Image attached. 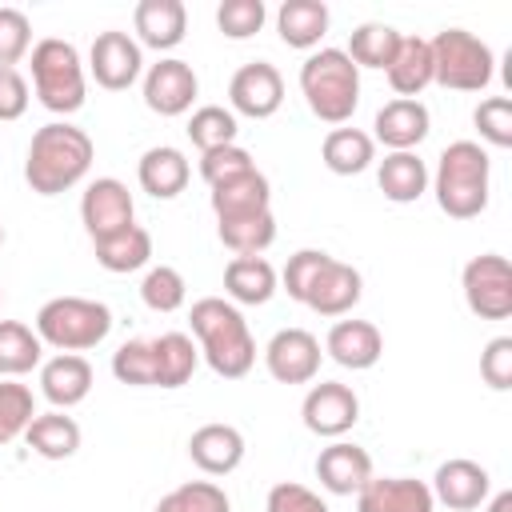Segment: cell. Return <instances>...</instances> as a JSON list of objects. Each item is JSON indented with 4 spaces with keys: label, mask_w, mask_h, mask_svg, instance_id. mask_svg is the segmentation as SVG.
I'll return each instance as SVG.
<instances>
[{
    "label": "cell",
    "mask_w": 512,
    "mask_h": 512,
    "mask_svg": "<svg viewBox=\"0 0 512 512\" xmlns=\"http://www.w3.org/2000/svg\"><path fill=\"white\" fill-rule=\"evenodd\" d=\"M92 136L68 120H52L32 132L28 156H24V180L36 196H60L76 188L92 168Z\"/></svg>",
    "instance_id": "obj_1"
},
{
    "label": "cell",
    "mask_w": 512,
    "mask_h": 512,
    "mask_svg": "<svg viewBox=\"0 0 512 512\" xmlns=\"http://www.w3.org/2000/svg\"><path fill=\"white\" fill-rule=\"evenodd\" d=\"M192 320V336L200 340V356L208 360V368L224 380H240L252 372L256 364V340L248 332V320L240 316V308L224 296H204L192 304L188 312Z\"/></svg>",
    "instance_id": "obj_2"
},
{
    "label": "cell",
    "mask_w": 512,
    "mask_h": 512,
    "mask_svg": "<svg viewBox=\"0 0 512 512\" xmlns=\"http://www.w3.org/2000/svg\"><path fill=\"white\" fill-rule=\"evenodd\" d=\"M488 184H492V160L476 140H452L432 176V192L444 216L472 220L488 208Z\"/></svg>",
    "instance_id": "obj_3"
},
{
    "label": "cell",
    "mask_w": 512,
    "mask_h": 512,
    "mask_svg": "<svg viewBox=\"0 0 512 512\" xmlns=\"http://www.w3.org/2000/svg\"><path fill=\"white\" fill-rule=\"evenodd\" d=\"M300 92L316 120L344 128L360 104V68L344 48H320L300 64Z\"/></svg>",
    "instance_id": "obj_4"
},
{
    "label": "cell",
    "mask_w": 512,
    "mask_h": 512,
    "mask_svg": "<svg viewBox=\"0 0 512 512\" xmlns=\"http://www.w3.org/2000/svg\"><path fill=\"white\" fill-rule=\"evenodd\" d=\"M108 332H112V308L104 300L52 296L36 312V336L56 352H88L104 344Z\"/></svg>",
    "instance_id": "obj_5"
},
{
    "label": "cell",
    "mask_w": 512,
    "mask_h": 512,
    "mask_svg": "<svg viewBox=\"0 0 512 512\" xmlns=\"http://www.w3.org/2000/svg\"><path fill=\"white\" fill-rule=\"evenodd\" d=\"M32 84L36 96L48 112L56 116H72L84 108L88 96V80H84V64L76 44L60 40V36H44L32 44Z\"/></svg>",
    "instance_id": "obj_6"
},
{
    "label": "cell",
    "mask_w": 512,
    "mask_h": 512,
    "mask_svg": "<svg viewBox=\"0 0 512 512\" xmlns=\"http://www.w3.org/2000/svg\"><path fill=\"white\" fill-rule=\"evenodd\" d=\"M432 84L452 92H484L496 72L492 48L468 28H444L432 40Z\"/></svg>",
    "instance_id": "obj_7"
},
{
    "label": "cell",
    "mask_w": 512,
    "mask_h": 512,
    "mask_svg": "<svg viewBox=\"0 0 512 512\" xmlns=\"http://www.w3.org/2000/svg\"><path fill=\"white\" fill-rule=\"evenodd\" d=\"M464 304L480 320H508L512 316V264L500 252H480L460 272Z\"/></svg>",
    "instance_id": "obj_8"
},
{
    "label": "cell",
    "mask_w": 512,
    "mask_h": 512,
    "mask_svg": "<svg viewBox=\"0 0 512 512\" xmlns=\"http://www.w3.org/2000/svg\"><path fill=\"white\" fill-rule=\"evenodd\" d=\"M228 104L232 116H248V120H268L280 112L284 104V76L276 72V64L268 60H252L240 64L228 80Z\"/></svg>",
    "instance_id": "obj_9"
},
{
    "label": "cell",
    "mask_w": 512,
    "mask_h": 512,
    "mask_svg": "<svg viewBox=\"0 0 512 512\" xmlns=\"http://www.w3.org/2000/svg\"><path fill=\"white\" fill-rule=\"evenodd\" d=\"M88 72L96 76L100 88L108 92H124L140 80L144 72V52H140V40H132L128 32L120 28H108L92 40L88 48Z\"/></svg>",
    "instance_id": "obj_10"
},
{
    "label": "cell",
    "mask_w": 512,
    "mask_h": 512,
    "mask_svg": "<svg viewBox=\"0 0 512 512\" xmlns=\"http://www.w3.org/2000/svg\"><path fill=\"white\" fill-rule=\"evenodd\" d=\"M132 216H136L132 192H128V184L116 180V176H96V180L84 188V196H80V220H84V232H88L92 240H104V236L124 232L128 224H136Z\"/></svg>",
    "instance_id": "obj_11"
},
{
    "label": "cell",
    "mask_w": 512,
    "mask_h": 512,
    "mask_svg": "<svg viewBox=\"0 0 512 512\" xmlns=\"http://www.w3.org/2000/svg\"><path fill=\"white\" fill-rule=\"evenodd\" d=\"M320 340L308 328H280L264 344V368L276 384H312L320 372Z\"/></svg>",
    "instance_id": "obj_12"
},
{
    "label": "cell",
    "mask_w": 512,
    "mask_h": 512,
    "mask_svg": "<svg viewBox=\"0 0 512 512\" xmlns=\"http://www.w3.org/2000/svg\"><path fill=\"white\" fill-rule=\"evenodd\" d=\"M300 416H304L308 432L340 440L360 420V396L340 380H320V384L308 388V396L300 404Z\"/></svg>",
    "instance_id": "obj_13"
},
{
    "label": "cell",
    "mask_w": 512,
    "mask_h": 512,
    "mask_svg": "<svg viewBox=\"0 0 512 512\" xmlns=\"http://www.w3.org/2000/svg\"><path fill=\"white\" fill-rule=\"evenodd\" d=\"M196 92H200V80H196L188 60L164 56L160 64H152L144 72V104L156 116H184L192 108Z\"/></svg>",
    "instance_id": "obj_14"
},
{
    "label": "cell",
    "mask_w": 512,
    "mask_h": 512,
    "mask_svg": "<svg viewBox=\"0 0 512 512\" xmlns=\"http://www.w3.org/2000/svg\"><path fill=\"white\" fill-rule=\"evenodd\" d=\"M432 500H440L448 512H472L488 500L492 492V476L484 464L468 460V456H456V460H444L432 476Z\"/></svg>",
    "instance_id": "obj_15"
},
{
    "label": "cell",
    "mask_w": 512,
    "mask_h": 512,
    "mask_svg": "<svg viewBox=\"0 0 512 512\" xmlns=\"http://www.w3.org/2000/svg\"><path fill=\"white\" fill-rule=\"evenodd\" d=\"M316 480L332 496H356L372 480V456H368V448H360L352 440H332L316 456Z\"/></svg>",
    "instance_id": "obj_16"
},
{
    "label": "cell",
    "mask_w": 512,
    "mask_h": 512,
    "mask_svg": "<svg viewBox=\"0 0 512 512\" xmlns=\"http://www.w3.org/2000/svg\"><path fill=\"white\" fill-rule=\"evenodd\" d=\"M188 456L204 476H228L244 464V432L236 424H200L188 436Z\"/></svg>",
    "instance_id": "obj_17"
},
{
    "label": "cell",
    "mask_w": 512,
    "mask_h": 512,
    "mask_svg": "<svg viewBox=\"0 0 512 512\" xmlns=\"http://www.w3.org/2000/svg\"><path fill=\"white\" fill-rule=\"evenodd\" d=\"M432 488L412 476H372L356 492V512H432Z\"/></svg>",
    "instance_id": "obj_18"
},
{
    "label": "cell",
    "mask_w": 512,
    "mask_h": 512,
    "mask_svg": "<svg viewBox=\"0 0 512 512\" xmlns=\"http://www.w3.org/2000/svg\"><path fill=\"white\" fill-rule=\"evenodd\" d=\"M324 352L340 364V368H352V372H368L376 368V360L384 356V336L372 320H336L328 328V340H324Z\"/></svg>",
    "instance_id": "obj_19"
},
{
    "label": "cell",
    "mask_w": 512,
    "mask_h": 512,
    "mask_svg": "<svg viewBox=\"0 0 512 512\" xmlns=\"http://www.w3.org/2000/svg\"><path fill=\"white\" fill-rule=\"evenodd\" d=\"M40 392L60 412L76 408L92 392V364L80 352H56L52 360L40 364Z\"/></svg>",
    "instance_id": "obj_20"
},
{
    "label": "cell",
    "mask_w": 512,
    "mask_h": 512,
    "mask_svg": "<svg viewBox=\"0 0 512 512\" xmlns=\"http://www.w3.org/2000/svg\"><path fill=\"white\" fill-rule=\"evenodd\" d=\"M372 128H376V136L372 140H380L388 152H416V144L428 136V128H432V116H428V108L420 104V100H388L380 112H376V120H372Z\"/></svg>",
    "instance_id": "obj_21"
},
{
    "label": "cell",
    "mask_w": 512,
    "mask_h": 512,
    "mask_svg": "<svg viewBox=\"0 0 512 512\" xmlns=\"http://www.w3.org/2000/svg\"><path fill=\"white\" fill-rule=\"evenodd\" d=\"M132 28L140 36V48L168 52L188 32V8L180 0H140L132 12Z\"/></svg>",
    "instance_id": "obj_22"
},
{
    "label": "cell",
    "mask_w": 512,
    "mask_h": 512,
    "mask_svg": "<svg viewBox=\"0 0 512 512\" xmlns=\"http://www.w3.org/2000/svg\"><path fill=\"white\" fill-rule=\"evenodd\" d=\"M360 296H364L360 272H356L352 264H344V260L332 256V264H328V268L320 272V280L308 288L304 304H308L316 316H344V312H352V308L360 304Z\"/></svg>",
    "instance_id": "obj_23"
},
{
    "label": "cell",
    "mask_w": 512,
    "mask_h": 512,
    "mask_svg": "<svg viewBox=\"0 0 512 512\" xmlns=\"http://www.w3.org/2000/svg\"><path fill=\"white\" fill-rule=\"evenodd\" d=\"M188 176H192L188 156H184L180 148H172V144H156V148H148V152L140 156V164H136V180H140V188H144L148 196H156V200H172V196H180V192L188 188Z\"/></svg>",
    "instance_id": "obj_24"
},
{
    "label": "cell",
    "mask_w": 512,
    "mask_h": 512,
    "mask_svg": "<svg viewBox=\"0 0 512 512\" xmlns=\"http://www.w3.org/2000/svg\"><path fill=\"white\" fill-rule=\"evenodd\" d=\"M384 72H388V84L400 100H416L432 84V44L424 36H400L396 56Z\"/></svg>",
    "instance_id": "obj_25"
},
{
    "label": "cell",
    "mask_w": 512,
    "mask_h": 512,
    "mask_svg": "<svg viewBox=\"0 0 512 512\" xmlns=\"http://www.w3.org/2000/svg\"><path fill=\"white\" fill-rule=\"evenodd\" d=\"M212 212L216 220H232V216H256V212H268L272 208V184L260 168L228 180V184H216L212 188Z\"/></svg>",
    "instance_id": "obj_26"
},
{
    "label": "cell",
    "mask_w": 512,
    "mask_h": 512,
    "mask_svg": "<svg viewBox=\"0 0 512 512\" xmlns=\"http://www.w3.org/2000/svg\"><path fill=\"white\" fill-rule=\"evenodd\" d=\"M276 288V268L264 256H232L224 264V292L232 304H268Z\"/></svg>",
    "instance_id": "obj_27"
},
{
    "label": "cell",
    "mask_w": 512,
    "mask_h": 512,
    "mask_svg": "<svg viewBox=\"0 0 512 512\" xmlns=\"http://www.w3.org/2000/svg\"><path fill=\"white\" fill-rule=\"evenodd\" d=\"M328 4L324 0H284L280 12H276V32L288 48H316L328 32Z\"/></svg>",
    "instance_id": "obj_28"
},
{
    "label": "cell",
    "mask_w": 512,
    "mask_h": 512,
    "mask_svg": "<svg viewBox=\"0 0 512 512\" xmlns=\"http://www.w3.org/2000/svg\"><path fill=\"white\" fill-rule=\"evenodd\" d=\"M376 184L384 192V200L392 204H412L428 192V168L416 152H388L376 168Z\"/></svg>",
    "instance_id": "obj_29"
},
{
    "label": "cell",
    "mask_w": 512,
    "mask_h": 512,
    "mask_svg": "<svg viewBox=\"0 0 512 512\" xmlns=\"http://www.w3.org/2000/svg\"><path fill=\"white\" fill-rule=\"evenodd\" d=\"M92 252H96V264L104 272H140L148 260H152V232L140 228V224H128L124 232L116 236H104V240H92Z\"/></svg>",
    "instance_id": "obj_30"
},
{
    "label": "cell",
    "mask_w": 512,
    "mask_h": 512,
    "mask_svg": "<svg viewBox=\"0 0 512 512\" xmlns=\"http://www.w3.org/2000/svg\"><path fill=\"white\" fill-rule=\"evenodd\" d=\"M24 440H28V448H32L36 456H44V460H68V456H76V448H80V424H76L72 416H64L60 408L36 412L32 424H28V432H24Z\"/></svg>",
    "instance_id": "obj_31"
},
{
    "label": "cell",
    "mask_w": 512,
    "mask_h": 512,
    "mask_svg": "<svg viewBox=\"0 0 512 512\" xmlns=\"http://www.w3.org/2000/svg\"><path fill=\"white\" fill-rule=\"evenodd\" d=\"M320 160L336 176H360L376 160V140L360 128H332L320 144Z\"/></svg>",
    "instance_id": "obj_32"
},
{
    "label": "cell",
    "mask_w": 512,
    "mask_h": 512,
    "mask_svg": "<svg viewBox=\"0 0 512 512\" xmlns=\"http://www.w3.org/2000/svg\"><path fill=\"white\" fill-rule=\"evenodd\" d=\"M152 356H156V388L188 384L200 364V348L192 344L188 332H160L152 340Z\"/></svg>",
    "instance_id": "obj_33"
},
{
    "label": "cell",
    "mask_w": 512,
    "mask_h": 512,
    "mask_svg": "<svg viewBox=\"0 0 512 512\" xmlns=\"http://www.w3.org/2000/svg\"><path fill=\"white\" fill-rule=\"evenodd\" d=\"M44 344L36 336V328L20 324V320H0V376L16 380L32 368H40Z\"/></svg>",
    "instance_id": "obj_34"
},
{
    "label": "cell",
    "mask_w": 512,
    "mask_h": 512,
    "mask_svg": "<svg viewBox=\"0 0 512 512\" xmlns=\"http://www.w3.org/2000/svg\"><path fill=\"white\" fill-rule=\"evenodd\" d=\"M216 236L224 248H232L236 256H260L272 240H276V216L256 212V216H232V220H216Z\"/></svg>",
    "instance_id": "obj_35"
},
{
    "label": "cell",
    "mask_w": 512,
    "mask_h": 512,
    "mask_svg": "<svg viewBox=\"0 0 512 512\" xmlns=\"http://www.w3.org/2000/svg\"><path fill=\"white\" fill-rule=\"evenodd\" d=\"M396 44H400V32L392 24H380V20H368L360 24L352 36H348V60L356 68H388L392 56H396Z\"/></svg>",
    "instance_id": "obj_36"
},
{
    "label": "cell",
    "mask_w": 512,
    "mask_h": 512,
    "mask_svg": "<svg viewBox=\"0 0 512 512\" xmlns=\"http://www.w3.org/2000/svg\"><path fill=\"white\" fill-rule=\"evenodd\" d=\"M188 140L200 148V152H212V148H224V144H236V132H240V124H236V116H232V108H220V104H204V108H196L192 116H188Z\"/></svg>",
    "instance_id": "obj_37"
},
{
    "label": "cell",
    "mask_w": 512,
    "mask_h": 512,
    "mask_svg": "<svg viewBox=\"0 0 512 512\" xmlns=\"http://www.w3.org/2000/svg\"><path fill=\"white\" fill-rule=\"evenodd\" d=\"M156 512H232V500L216 480H188L160 496Z\"/></svg>",
    "instance_id": "obj_38"
},
{
    "label": "cell",
    "mask_w": 512,
    "mask_h": 512,
    "mask_svg": "<svg viewBox=\"0 0 512 512\" xmlns=\"http://www.w3.org/2000/svg\"><path fill=\"white\" fill-rule=\"evenodd\" d=\"M112 376L128 388H156V356L152 340H124L112 352Z\"/></svg>",
    "instance_id": "obj_39"
},
{
    "label": "cell",
    "mask_w": 512,
    "mask_h": 512,
    "mask_svg": "<svg viewBox=\"0 0 512 512\" xmlns=\"http://www.w3.org/2000/svg\"><path fill=\"white\" fill-rule=\"evenodd\" d=\"M32 416H36L32 388L16 384V380H0V448L12 444L16 436H24Z\"/></svg>",
    "instance_id": "obj_40"
},
{
    "label": "cell",
    "mask_w": 512,
    "mask_h": 512,
    "mask_svg": "<svg viewBox=\"0 0 512 512\" xmlns=\"http://www.w3.org/2000/svg\"><path fill=\"white\" fill-rule=\"evenodd\" d=\"M140 300H144L152 312H176V308H184V300H188V284H184V276H180L172 264H156V268H148L144 280H140Z\"/></svg>",
    "instance_id": "obj_41"
},
{
    "label": "cell",
    "mask_w": 512,
    "mask_h": 512,
    "mask_svg": "<svg viewBox=\"0 0 512 512\" xmlns=\"http://www.w3.org/2000/svg\"><path fill=\"white\" fill-rule=\"evenodd\" d=\"M268 20V8L264 0H224L216 8V28L228 36V40H248L264 28Z\"/></svg>",
    "instance_id": "obj_42"
},
{
    "label": "cell",
    "mask_w": 512,
    "mask_h": 512,
    "mask_svg": "<svg viewBox=\"0 0 512 512\" xmlns=\"http://www.w3.org/2000/svg\"><path fill=\"white\" fill-rule=\"evenodd\" d=\"M252 168H256V160H252V152L240 148V144H224V148L200 152V176H204L208 188L228 184V180H236V176H244V172H252Z\"/></svg>",
    "instance_id": "obj_43"
},
{
    "label": "cell",
    "mask_w": 512,
    "mask_h": 512,
    "mask_svg": "<svg viewBox=\"0 0 512 512\" xmlns=\"http://www.w3.org/2000/svg\"><path fill=\"white\" fill-rule=\"evenodd\" d=\"M328 264H332V256H328L324 248H300V252H292L288 264H284V276H280V280H284V292L304 304L308 288L320 280V272H324Z\"/></svg>",
    "instance_id": "obj_44"
},
{
    "label": "cell",
    "mask_w": 512,
    "mask_h": 512,
    "mask_svg": "<svg viewBox=\"0 0 512 512\" xmlns=\"http://www.w3.org/2000/svg\"><path fill=\"white\" fill-rule=\"evenodd\" d=\"M472 124L480 132V140H488L492 148H512V100L508 96H488L476 104Z\"/></svg>",
    "instance_id": "obj_45"
},
{
    "label": "cell",
    "mask_w": 512,
    "mask_h": 512,
    "mask_svg": "<svg viewBox=\"0 0 512 512\" xmlns=\"http://www.w3.org/2000/svg\"><path fill=\"white\" fill-rule=\"evenodd\" d=\"M32 48V24L20 8H0V68H16Z\"/></svg>",
    "instance_id": "obj_46"
},
{
    "label": "cell",
    "mask_w": 512,
    "mask_h": 512,
    "mask_svg": "<svg viewBox=\"0 0 512 512\" xmlns=\"http://www.w3.org/2000/svg\"><path fill=\"white\" fill-rule=\"evenodd\" d=\"M480 376L488 388L508 392L512 388V336H492L480 352Z\"/></svg>",
    "instance_id": "obj_47"
},
{
    "label": "cell",
    "mask_w": 512,
    "mask_h": 512,
    "mask_svg": "<svg viewBox=\"0 0 512 512\" xmlns=\"http://www.w3.org/2000/svg\"><path fill=\"white\" fill-rule=\"evenodd\" d=\"M268 512H328V504L320 500V492L296 484V480H280L268 488V500H264Z\"/></svg>",
    "instance_id": "obj_48"
},
{
    "label": "cell",
    "mask_w": 512,
    "mask_h": 512,
    "mask_svg": "<svg viewBox=\"0 0 512 512\" xmlns=\"http://www.w3.org/2000/svg\"><path fill=\"white\" fill-rule=\"evenodd\" d=\"M28 80L16 68H0V120H20L28 112Z\"/></svg>",
    "instance_id": "obj_49"
},
{
    "label": "cell",
    "mask_w": 512,
    "mask_h": 512,
    "mask_svg": "<svg viewBox=\"0 0 512 512\" xmlns=\"http://www.w3.org/2000/svg\"><path fill=\"white\" fill-rule=\"evenodd\" d=\"M484 512H512V492H496Z\"/></svg>",
    "instance_id": "obj_50"
},
{
    "label": "cell",
    "mask_w": 512,
    "mask_h": 512,
    "mask_svg": "<svg viewBox=\"0 0 512 512\" xmlns=\"http://www.w3.org/2000/svg\"><path fill=\"white\" fill-rule=\"evenodd\" d=\"M0 248H4V228H0Z\"/></svg>",
    "instance_id": "obj_51"
},
{
    "label": "cell",
    "mask_w": 512,
    "mask_h": 512,
    "mask_svg": "<svg viewBox=\"0 0 512 512\" xmlns=\"http://www.w3.org/2000/svg\"><path fill=\"white\" fill-rule=\"evenodd\" d=\"M0 300H4V292H0Z\"/></svg>",
    "instance_id": "obj_52"
}]
</instances>
